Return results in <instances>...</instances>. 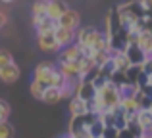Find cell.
Instances as JSON below:
<instances>
[{
  "mask_svg": "<svg viewBox=\"0 0 152 138\" xmlns=\"http://www.w3.org/2000/svg\"><path fill=\"white\" fill-rule=\"evenodd\" d=\"M115 15H118L119 23H121V29H129L137 19H141L145 15V10H142L141 2L139 0H127V2H121L119 6L114 8Z\"/></svg>",
  "mask_w": 152,
  "mask_h": 138,
  "instance_id": "cell-1",
  "label": "cell"
},
{
  "mask_svg": "<svg viewBox=\"0 0 152 138\" xmlns=\"http://www.w3.org/2000/svg\"><path fill=\"white\" fill-rule=\"evenodd\" d=\"M56 69H58L56 67V61H52V60L41 61V64H37V67H35V71H33V81L39 82L42 88H48L50 86V79H52V75L56 73Z\"/></svg>",
  "mask_w": 152,
  "mask_h": 138,
  "instance_id": "cell-2",
  "label": "cell"
},
{
  "mask_svg": "<svg viewBox=\"0 0 152 138\" xmlns=\"http://www.w3.org/2000/svg\"><path fill=\"white\" fill-rule=\"evenodd\" d=\"M100 33H102V31H98L96 27H93V25L79 27V29L75 31V44L81 46V48H89V50H93V46H94V42L98 40Z\"/></svg>",
  "mask_w": 152,
  "mask_h": 138,
  "instance_id": "cell-3",
  "label": "cell"
},
{
  "mask_svg": "<svg viewBox=\"0 0 152 138\" xmlns=\"http://www.w3.org/2000/svg\"><path fill=\"white\" fill-rule=\"evenodd\" d=\"M83 52H81V48H79L77 44H71V46H66V48H62L58 52V61H56V64H67V61H69V64H77V61H81L83 60Z\"/></svg>",
  "mask_w": 152,
  "mask_h": 138,
  "instance_id": "cell-4",
  "label": "cell"
},
{
  "mask_svg": "<svg viewBox=\"0 0 152 138\" xmlns=\"http://www.w3.org/2000/svg\"><path fill=\"white\" fill-rule=\"evenodd\" d=\"M56 23H58L60 27H66V29L77 31L79 27H81V15H79L77 10H73V8H67V10L62 14V17H60Z\"/></svg>",
  "mask_w": 152,
  "mask_h": 138,
  "instance_id": "cell-5",
  "label": "cell"
},
{
  "mask_svg": "<svg viewBox=\"0 0 152 138\" xmlns=\"http://www.w3.org/2000/svg\"><path fill=\"white\" fill-rule=\"evenodd\" d=\"M37 46L45 54H58L60 50H62L58 46V42H56V38H54V33L52 35H37Z\"/></svg>",
  "mask_w": 152,
  "mask_h": 138,
  "instance_id": "cell-6",
  "label": "cell"
},
{
  "mask_svg": "<svg viewBox=\"0 0 152 138\" xmlns=\"http://www.w3.org/2000/svg\"><path fill=\"white\" fill-rule=\"evenodd\" d=\"M54 38H56V42H58L60 48H66V46H71L75 42V31L58 25L56 31H54Z\"/></svg>",
  "mask_w": 152,
  "mask_h": 138,
  "instance_id": "cell-7",
  "label": "cell"
},
{
  "mask_svg": "<svg viewBox=\"0 0 152 138\" xmlns=\"http://www.w3.org/2000/svg\"><path fill=\"white\" fill-rule=\"evenodd\" d=\"M67 10V4L64 0H48V8H46V17L52 21H58L62 14Z\"/></svg>",
  "mask_w": 152,
  "mask_h": 138,
  "instance_id": "cell-8",
  "label": "cell"
},
{
  "mask_svg": "<svg viewBox=\"0 0 152 138\" xmlns=\"http://www.w3.org/2000/svg\"><path fill=\"white\" fill-rule=\"evenodd\" d=\"M19 75H21V71H19V67L14 64L10 65H4V67H0V81L6 82V85H12V82H15L19 79Z\"/></svg>",
  "mask_w": 152,
  "mask_h": 138,
  "instance_id": "cell-9",
  "label": "cell"
},
{
  "mask_svg": "<svg viewBox=\"0 0 152 138\" xmlns=\"http://www.w3.org/2000/svg\"><path fill=\"white\" fill-rule=\"evenodd\" d=\"M94 94H96V86H94L93 82H79L73 96H77L79 100H83V102H89V100L94 98Z\"/></svg>",
  "mask_w": 152,
  "mask_h": 138,
  "instance_id": "cell-10",
  "label": "cell"
},
{
  "mask_svg": "<svg viewBox=\"0 0 152 138\" xmlns=\"http://www.w3.org/2000/svg\"><path fill=\"white\" fill-rule=\"evenodd\" d=\"M123 54H125L127 61H129L131 65H141L142 61L146 60V54L142 52V50L139 48V46H135V44H133V46H127Z\"/></svg>",
  "mask_w": 152,
  "mask_h": 138,
  "instance_id": "cell-11",
  "label": "cell"
},
{
  "mask_svg": "<svg viewBox=\"0 0 152 138\" xmlns=\"http://www.w3.org/2000/svg\"><path fill=\"white\" fill-rule=\"evenodd\" d=\"M67 109H69L71 117H81L87 113V102L79 100L77 96H71L69 100H67Z\"/></svg>",
  "mask_w": 152,
  "mask_h": 138,
  "instance_id": "cell-12",
  "label": "cell"
},
{
  "mask_svg": "<svg viewBox=\"0 0 152 138\" xmlns=\"http://www.w3.org/2000/svg\"><path fill=\"white\" fill-rule=\"evenodd\" d=\"M119 108L123 109V113L125 115H135V113L139 111V94L137 96H127V98H121V102H119Z\"/></svg>",
  "mask_w": 152,
  "mask_h": 138,
  "instance_id": "cell-13",
  "label": "cell"
},
{
  "mask_svg": "<svg viewBox=\"0 0 152 138\" xmlns=\"http://www.w3.org/2000/svg\"><path fill=\"white\" fill-rule=\"evenodd\" d=\"M137 125L142 132H152V111L150 109H139L137 111Z\"/></svg>",
  "mask_w": 152,
  "mask_h": 138,
  "instance_id": "cell-14",
  "label": "cell"
},
{
  "mask_svg": "<svg viewBox=\"0 0 152 138\" xmlns=\"http://www.w3.org/2000/svg\"><path fill=\"white\" fill-rule=\"evenodd\" d=\"M110 64H112V67H114V71H119V73H125V69L131 65L129 61H127V58H125L123 52H114L112 54Z\"/></svg>",
  "mask_w": 152,
  "mask_h": 138,
  "instance_id": "cell-15",
  "label": "cell"
},
{
  "mask_svg": "<svg viewBox=\"0 0 152 138\" xmlns=\"http://www.w3.org/2000/svg\"><path fill=\"white\" fill-rule=\"evenodd\" d=\"M64 96H62V88H52V86H48V88H45V92H42V100L45 104H58V102H62Z\"/></svg>",
  "mask_w": 152,
  "mask_h": 138,
  "instance_id": "cell-16",
  "label": "cell"
},
{
  "mask_svg": "<svg viewBox=\"0 0 152 138\" xmlns=\"http://www.w3.org/2000/svg\"><path fill=\"white\" fill-rule=\"evenodd\" d=\"M137 46L145 54L150 52V50H152V33H150V31H142V33L137 35Z\"/></svg>",
  "mask_w": 152,
  "mask_h": 138,
  "instance_id": "cell-17",
  "label": "cell"
},
{
  "mask_svg": "<svg viewBox=\"0 0 152 138\" xmlns=\"http://www.w3.org/2000/svg\"><path fill=\"white\" fill-rule=\"evenodd\" d=\"M56 27H58V23L52 21V19H48L45 15V17H42V21L39 23V27L35 31H37V35H52L56 31Z\"/></svg>",
  "mask_w": 152,
  "mask_h": 138,
  "instance_id": "cell-18",
  "label": "cell"
},
{
  "mask_svg": "<svg viewBox=\"0 0 152 138\" xmlns=\"http://www.w3.org/2000/svg\"><path fill=\"white\" fill-rule=\"evenodd\" d=\"M141 77H142L141 65H129V67L125 69V79H127V82H131V85H139Z\"/></svg>",
  "mask_w": 152,
  "mask_h": 138,
  "instance_id": "cell-19",
  "label": "cell"
},
{
  "mask_svg": "<svg viewBox=\"0 0 152 138\" xmlns=\"http://www.w3.org/2000/svg\"><path fill=\"white\" fill-rule=\"evenodd\" d=\"M85 127V123H83V115L81 117H71L69 119V127H67V134H75V132L83 131Z\"/></svg>",
  "mask_w": 152,
  "mask_h": 138,
  "instance_id": "cell-20",
  "label": "cell"
},
{
  "mask_svg": "<svg viewBox=\"0 0 152 138\" xmlns=\"http://www.w3.org/2000/svg\"><path fill=\"white\" fill-rule=\"evenodd\" d=\"M112 60V52H93V61L96 67H102Z\"/></svg>",
  "mask_w": 152,
  "mask_h": 138,
  "instance_id": "cell-21",
  "label": "cell"
},
{
  "mask_svg": "<svg viewBox=\"0 0 152 138\" xmlns=\"http://www.w3.org/2000/svg\"><path fill=\"white\" fill-rule=\"evenodd\" d=\"M46 8H48V0H35L31 12L33 15H46Z\"/></svg>",
  "mask_w": 152,
  "mask_h": 138,
  "instance_id": "cell-22",
  "label": "cell"
},
{
  "mask_svg": "<svg viewBox=\"0 0 152 138\" xmlns=\"http://www.w3.org/2000/svg\"><path fill=\"white\" fill-rule=\"evenodd\" d=\"M87 131H89V136L91 138H100L102 136V132H104V125H102V121H94L91 127H87Z\"/></svg>",
  "mask_w": 152,
  "mask_h": 138,
  "instance_id": "cell-23",
  "label": "cell"
},
{
  "mask_svg": "<svg viewBox=\"0 0 152 138\" xmlns=\"http://www.w3.org/2000/svg\"><path fill=\"white\" fill-rule=\"evenodd\" d=\"M0 138H14V127L10 121H0Z\"/></svg>",
  "mask_w": 152,
  "mask_h": 138,
  "instance_id": "cell-24",
  "label": "cell"
},
{
  "mask_svg": "<svg viewBox=\"0 0 152 138\" xmlns=\"http://www.w3.org/2000/svg\"><path fill=\"white\" fill-rule=\"evenodd\" d=\"M42 92H45V88H42L39 82H35V81H31V85H29V94L35 98V100H39L41 102L42 100Z\"/></svg>",
  "mask_w": 152,
  "mask_h": 138,
  "instance_id": "cell-25",
  "label": "cell"
},
{
  "mask_svg": "<svg viewBox=\"0 0 152 138\" xmlns=\"http://www.w3.org/2000/svg\"><path fill=\"white\" fill-rule=\"evenodd\" d=\"M10 64H14V56H12V52L6 50V48H0V67L10 65Z\"/></svg>",
  "mask_w": 152,
  "mask_h": 138,
  "instance_id": "cell-26",
  "label": "cell"
},
{
  "mask_svg": "<svg viewBox=\"0 0 152 138\" xmlns=\"http://www.w3.org/2000/svg\"><path fill=\"white\" fill-rule=\"evenodd\" d=\"M10 113H12L10 104H8L6 100H2V98H0V121H8Z\"/></svg>",
  "mask_w": 152,
  "mask_h": 138,
  "instance_id": "cell-27",
  "label": "cell"
},
{
  "mask_svg": "<svg viewBox=\"0 0 152 138\" xmlns=\"http://www.w3.org/2000/svg\"><path fill=\"white\" fill-rule=\"evenodd\" d=\"M100 138H118V129L115 127H104V132Z\"/></svg>",
  "mask_w": 152,
  "mask_h": 138,
  "instance_id": "cell-28",
  "label": "cell"
},
{
  "mask_svg": "<svg viewBox=\"0 0 152 138\" xmlns=\"http://www.w3.org/2000/svg\"><path fill=\"white\" fill-rule=\"evenodd\" d=\"M141 71H142V75H146V77H148V75H152V60H148V58H146V60L141 64Z\"/></svg>",
  "mask_w": 152,
  "mask_h": 138,
  "instance_id": "cell-29",
  "label": "cell"
},
{
  "mask_svg": "<svg viewBox=\"0 0 152 138\" xmlns=\"http://www.w3.org/2000/svg\"><path fill=\"white\" fill-rule=\"evenodd\" d=\"M139 2H141V6H142V10H145V14L152 15V0H139Z\"/></svg>",
  "mask_w": 152,
  "mask_h": 138,
  "instance_id": "cell-30",
  "label": "cell"
},
{
  "mask_svg": "<svg viewBox=\"0 0 152 138\" xmlns=\"http://www.w3.org/2000/svg\"><path fill=\"white\" fill-rule=\"evenodd\" d=\"M118 138H135V136H133V132L125 127V129H119L118 131Z\"/></svg>",
  "mask_w": 152,
  "mask_h": 138,
  "instance_id": "cell-31",
  "label": "cell"
},
{
  "mask_svg": "<svg viewBox=\"0 0 152 138\" xmlns=\"http://www.w3.org/2000/svg\"><path fill=\"white\" fill-rule=\"evenodd\" d=\"M6 23H8V15L0 10V29H4V27H6Z\"/></svg>",
  "mask_w": 152,
  "mask_h": 138,
  "instance_id": "cell-32",
  "label": "cell"
},
{
  "mask_svg": "<svg viewBox=\"0 0 152 138\" xmlns=\"http://www.w3.org/2000/svg\"><path fill=\"white\" fill-rule=\"evenodd\" d=\"M42 17H45V15H33V27H35V29H37L39 23L42 21Z\"/></svg>",
  "mask_w": 152,
  "mask_h": 138,
  "instance_id": "cell-33",
  "label": "cell"
},
{
  "mask_svg": "<svg viewBox=\"0 0 152 138\" xmlns=\"http://www.w3.org/2000/svg\"><path fill=\"white\" fill-rule=\"evenodd\" d=\"M145 85H148L150 88H152V75H148V77H146V82H145Z\"/></svg>",
  "mask_w": 152,
  "mask_h": 138,
  "instance_id": "cell-34",
  "label": "cell"
},
{
  "mask_svg": "<svg viewBox=\"0 0 152 138\" xmlns=\"http://www.w3.org/2000/svg\"><path fill=\"white\" fill-rule=\"evenodd\" d=\"M0 2H4V4H12L14 0H0Z\"/></svg>",
  "mask_w": 152,
  "mask_h": 138,
  "instance_id": "cell-35",
  "label": "cell"
},
{
  "mask_svg": "<svg viewBox=\"0 0 152 138\" xmlns=\"http://www.w3.org/2000/svg\"><path fill=\"white\" fill-rule=\"evenodd\" d=\"M60 138H73L71 134H64V136H60Z\"/></svg>",
  "mask_w": 152,
  "mask_h": 138,
  "instance_id": "cell-36",
  "label": "cell"
},
{
  "mask_svg": "<svg viewBox=\"0 0 152 138\" xmlns=\"http://www.w3.org/2000/svg\"><path fill=\"white\" fill-rule=\"evenodd\" d=\"M150 111H152V105H150Z\"/></svg>",
  "mask_w": 152,
  "mask_h": 138,
  "instance_id": "cell-37",
  "label": "cell"
},
{
  "mask_svg": "<svg viewBox=\"0 0 152 138\" xmlns=\"http://www.w3.org/2000/svg\"><path fill=\"white\" fill-rule=\"evenodd\" d=\"M150 138H152V132H150Z\"/></svg>",
  "mask_w": 152,
  "mask_h": 138,
  "instance_id": "cell-38",
  "label": "cell"
}]
</instances>
